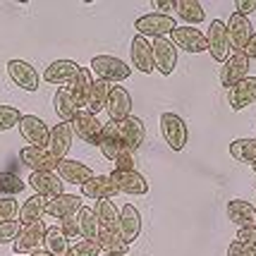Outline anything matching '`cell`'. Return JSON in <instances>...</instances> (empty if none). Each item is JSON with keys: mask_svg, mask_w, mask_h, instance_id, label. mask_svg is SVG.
I'll use <instances>...</instances> for the list:
<instances>
[{"mask_svg": "<svg viewBox=\"0 0 256 256\" xmlns=\"http://www.w3.org/2000/svg\"><path fill=\"white\" fill-rule=\"evenodd\" d=\"M178 29V22L172 14H160V12H148L134 22V32L142 38H168V34Z\"/></svg>", "mask_w": 256, "mask_h": 256, "instance_id": "1", "label": "cell"}, {"mask_svg": "<svg viewBox=\"0 0 256 256\" xmlns=\"http://www.w3.org/2000/svg\"><path fill=\"white\" fill-rule=\"evenodd\" d=\"M91 72L96 74V79H103L108 84H120V82H127L132 70L130 65H124L120 58H112V56H96L91 60Z\"/></svg>", "mask_w": 256, "mask_h": 256, "instance_id": "2", "label": "cell"}, {"mask_svg": "<svg viewBox=\"0 0 256 256\" xmlns=\"http://www.w3.org/2000/svg\"><path fill=\"white\" fill-rule=\"evenodd\" d=\"M160 134H163V142L172 151H182L187 146V136H190L184 120L175 112H163L160 115Z\"/></svg>", "mask_w": 256, "mask_h": 256, "instance_id": "3", "label": "cell"}, {"mask_svg": "<svg viewBox=\"0 0 256 256\" xmlns=\"http://www.w3.org/2000/svg\"><path fill=\"white\" fill-rule=\"evenodd\" d=\"M72 134H77L82 142H86L91 146L100 144V132H103V122L98 120V115H91L89 110H79L74 115V120L70 122Z\"/></svg>", "mask_w": 256, "mask_h": 256, "instance_id": "4", "label": "cell"}, {"mask_svg": "<svg viewBox=\"0 0 256 256\" xmlns=\"http://www.w3.org/2000/svg\"><path fill=\"white\" fill-rule=\"evenodd\" d=\"M225 29H228V38H230V50L232 53H244L246 44H249V38L254 34L249 17L240 14V12H232L230 20L225 22Z\"/></svg>", "mask_w": 256, "mask_h": 256, "instance_id": "5", "label": "cell"}, {"mask_svg": "<svg viewBox=\"0 0 256 256\" xmlns=\"http://www.w3.org/2000/svg\"><path fill=\"white\" fill-rule=\"evenodd\" d=\"M206 50L211 53V58L216 62L223 65L225 60L230 58V38H228V29H225V22L220 20H211V26H208V34H206Z\"/></svg>", "mask_w": 256, "mask_h": 256, "instance_id": "6", "label": "cell"}, {"mask_svg": "<svg viewBox=\"0 0 256 256\" xmlns=\"http://www.w3.org/2000/svg\"><path fill=\"white\" fill-rule=\"evenodd\" d=\"M46 223L44 220H36L32 225H22V230L17 234V240L12 242V249H14V254L17 256H24V254H32L36 249H41V242H44L46 237Z\"/></svg>", "mask_w": 256, "mask_h": 256, "instance_id": "7", "label": "cell"}, {"mask_svg": "<svg viewBox=\"0 0 256 256\" xmlns=\"http://www.w3.org/2000/svg\"><path fill=\"white\" fill-rule=\"evenodd\" d=\"M20 160L32 172H56L58 163H60L56 156L48 154V148H38V146H29V144L20 148Z\"/></svg>", "mask_w": 256, "mask_h": 256, "instance_id": "8", "label": "cell"}, {"mask_svg": "<svg viewBox=\"0 0 256 256\" xmlns=\"http://www.w3.org/2000/svg\"><path fill=\"white\" fill-rule=\"evenodd\" d=\"M249 77V58L244 53H232V56L220 65V84L225 89H232L240 82Z\"/></svg>", "mask_w": 256, "mask_h": 256, "instance_id": "9", "label": "cell"}, {"mask_svg": "<svg viewBox=\"0 0 256 256\" xmlns=\"http://www.w3.org/2000/svg\"><path fill=\"white\" fill-rule=\"evenodd\" d=\"M8 77L12 84H17L24 91H38V84H41L36 67L29 65L26 60H17V58L8 62Z\"/></svg>", "mask_w": 256, "mask_h": 256, "instance_id": "10", "label": "cell"}, {"mask_svg": "<svg viewBox=\"0 0 256 256\" xmlns=\"http://www.w3.org/2000/svg\"><path fill=\"white\" fill-rule=\"evenodd\" d=\"M151 50H154V67L163 77H170L178 67V48L172 46V41L170 38H154Z\"/></svg>", "mask_w": 256, "mask_h": 256, "instance_id": "11", "label": "cell"}, {"mask_svg": "<svg viewBox=\"0 0 256 256\" xmlns=\"http://www.w3.org/2000/svg\"><path fill=\"white\" fill-rule=\"evenodd\" d=\"M110 182L115 184L118 194H130V196H144L148 192V182L146 178L139 172V170H130V172H120V170H112L110 175Z\"/></svg>", "mask_w": 256, "mask_h": 256, "instance_id": "12", "label": "cell"}, {"mask_svg": "<svg viewBox=\"0 0 256 256\" xmlns=\"http://www.w3.org/2000/svg\"><path fill=\"white\" fill-rule=\"evenodd\" d=\"M118 232L122 237V242L127 246L134 244L142 234V213L134 204H124L120 208V220H118Z\"/></svg>", "mask_w": 256, "mask_h": 256, "instance_id": "13", "label": "cell"}, {"mask_svg": "<svg viewBox=\"0 0 256 256\" xmlns=\"http://www.w3.org/2000/svg\"><path fill=\"white\" fill-rule=\"evenodd\" d=\"M20 134H22L24 142H29V146L48 148L50 130H48V124L38 115H22V120H20Z\"/></svg>", "mask_w": 256, "mask_h": 256, "instance_id": "14", "label": "cell"}, {"mask_svg": "<svg viewBox=\"0 0 256 256\" xmlns=\"http://www.w3.org/2000/svg\"><path fill=\"white\" fill-rule=\"evenodd\" d=\"M170 41L175 48L184 50V53H204L206 46V36L196 29V26H178L175 32L170 34Z\"/></svg>", "mask_w": 256, "mask_h": 256, "instance_id": "15", "label": "cell"}, {"mask_svg": "<svg viewBox=\"0 0 256 256\" xmlns=\"http://www.w3.org/2000/svg\"><path fill=\"white\" fill-rule=\"evenodd\" d=\"M100 154L108 158L110 163H115L118 158L127 154V151H132V148H127L122 144V139H120V130H118V122H103V132H100Z\"/></svg>", "mask_w": 256, "mask_h": 256, "instance_id": "16", "label": "cell"}, {"mask_svg": "<svg viewBox=\"0 0 256 256\" xmlns=\"http://www.w3.org/2000/svg\"><path fill=\"white\" fill-rule=\"evenodd\" d=\"M26 184L34 190V194L46 196L48 201H53V199H58L60 194H65L62 180L58 178V172H32Z\"/></svg>", "mask_w": 256, "mask_h": 256, "instance_id": "17", "label": "cell"}, {"mask_svg": "<svg viewBox=\"0 0 256 256\" xmlns=\"http://www.w3.org/2000/svg\"><path fill=\"white\" fill-rule=\"evenodd\" d=\"M106 110L110 115L112 122H122L127 120L130 115H132V96H130V91L120 86V84H115L110 89V96H108V103H106Z\"/></svg>", "mask_w": 256, "mask_h": 256, "instance_id": "18", "label": "cell"}, {"mask_svg": "<svg viewBox=\"0 0 256 256\" xmlns=\"http://www.w3.org/2000/svg\"><path fill=\"white\" fill-rule=\"evenodd\" d=\"M225 213H228L230 223L237 225L240 230H244V228H256V206L249 204L246 199H230Z\"/></svg>", "mask_w": 256, "mask_h": 256, "instance_id": "19", "label": "cell"}, {"mask_svg": "<svg viewBox=\"0 0 256 256\" xmlns=\"http://www.w3.org/2000/svg\"><path fill=\"white\" fill-rule=\"evenodd\" d=\"M58 178L62 182H70V184H86L91 178H94V170H91L86 163L82 160H70V158H62L58 163Z\"/></svg>", "mask_w": 256, "mask_h": 256, "instance_id": "20", "label": "cell"}, {"mask_svg": "<svg viewBox=\"0 0 256 256\" xmlns=\"http://www.w3.org/2000/svg\"><path fill=\"white\" fill-rule=\"evenodd\" d=\"M72 127L70 122H58L53 130H50V136H48V154L56 156L58 160L67 158L70 148H72Z\"/></svg>", "mask_w": 256, "mask_h": 256, "instance_id": "21", "label": "cell"}, {"mask_svg": "<svg viewBox=\"0 0 256 256\" xmlns=\"http://www.w3.org/2000/svg\"><path fill=\"white\" fill-rule=\"evenodd\" d=\"M91 86H94V77H91L89 67H79V72L74 74V79L70 82V94H72V100L77 106V110L86 108L89 106V96H91Z\"/></svg>", "mask_w": 256, "mask_h": 256, "instance_id": "22", "label": "cell"}, {"mask_svg": "<svg viewBox=\"0 0 256 256\" xmlns=\"http://www.w3.org/2000/svg\"><path fill=\"white\" fill-rule=\"evenodd\" d=\"M118 130H120V139H122V144L127 146V148L136 151L139 146L144 144V139H146V127H144V122H142V118H136V115H130L127 120L118 122Z\"/></svg>", "mask_w": 256, "mask_h": 256, "instance_id": "23", "label": "cell"}, {"mask_svg": "<svg viewBox=\"0 0 256 256\" xmlns=\"http://www.w3.org/2000/svg\"><path fill=\"white\" fill-rule=\"evenodd\" d=\"M130 56H132V65L134 70L144 72V74H151L156 67H154V50H151V44L142 38V36H134L132 46H130Z\"/></svg>", "mask_w": 256, "mask_h": 256, "instance_id": "24", "label": "cell"}, {"mask_svg": "<svg viewBox=\"0 0 256 256\" xmlns=\"http://www.w3.org/2000/svg\"><path fill=\"white\" fill-rule=\"evenodd\" d=\"M82 204H84V199H82V194H60L58 199L48 201V208H46V213L48 216H53V218H70V216H77L79 208H82Z\"/></svg>", "mask_w": 256, "mask_h": 256, "instance_id": "25", "label": "cell"}, {"mask_svg": "<svg viewBox=\"0 0 256 256\" xmlns=\"http://www.w3.org/2000/svg\"><path fill=\"white\" fill-rule=\"evenodd\" d=\"M77 72H79V65L74 60H53L44 70V77L41 79L46 84H65V82H72Z\"/></svg>", "mask_w": 256, "mask_h": 256, "instance_id": "26", "label": "cell"}, {"mask_svg": "<svg viewBox=\"0 0 256 256\" xmlns=\"http://www.w3.org/2000/svg\"><path fill=\"white\" fill-rule=\"evenodd\" d=\"M118 194L115 190V184L110 182L108 175H94V178L86 182V184H82V199H112Z\"/></svg>", "mask_w": 256, "mask_h": 256, "instance_id": "27", "label": "cell"}, {"mask_svg": "<svg viewBox=\"0 0 256 256\" xmlns=\"http://www.w3.org/2000/svg\"><path fill=\"white\" fill-rule=\"evenodd\" d=\"M256 100V77H246L240 82L237 86L230 89V108L232 110H242L246 106H252Z\"/></svg>", "mask_w": 256, "mask_h": 256, "instance_id": "28", "label": "cell"}, {"mask_svg": "<svg viewBox=\"0 0 256 256\" xmlns=\"http://www.w3.org/2000/svg\"><path fill=\"white\" fill-rule=\"evenodd\" d=\"M48 208V199L46 196H38V194H32L29 199H24V204L20 206V225H32L36 220H41V216Z\"/></svg>", "mask_w": 256, "mask_h": 256, "instance_id": "29", "label": "cell"}, {"mask_svg": "<svg viewBox=\"0 0 256 256\" xmlns=\"http://www.w3.org/2000/svg\"><path fill=\"white\" fill-rule=\"evenodd\" d=\"M94 216H96V223H98V228H103V230H118L120 208H115V204H112L110 199L96 201Z\"/></svg>", "mask_w": 256, "mask_h": 256, "instance_id": "30", "label": "cell"}, {"mask_svg": "<svg viewBox=\"0 0 256 256\" xmlns=\"http://www.w3.org/2000/svg\"><path fill=\"white\" fill-rule=\"evenodd\" d=\"M53 108H56V115L60 118V122H72L74 115L79 112L67 86H62V89L56 91V96H53Z\"/></svg>", "mask_w": 256, "mask_h": 256, "instance_id": "31", "label": "cell"}, {"mask_svg": "<svg viewBox=\"0 0 256 256\" xmlns=\"http://www.w3.org/2000/svg\"><path fill=\"white\" fill-rule=\"evenodd\" d=\"M175 12L180 14V20L187 22V26H196L206 20L204 5L199 0H175Z\"/></svg>", "mask_w": 256, "mask_h": 256, "instance_id": "32", "label": "cell"}, {"mask_svg": "<svg viewBox=\"0 0 256 256\" xmlns=\"http://www.w3.org/2000/svg\"><path fill=\"white\" fill-rule=\"evenodd\" d=\"M100 254H127V244L122 242V237L118 230H103L98 228V237H96Z\"/></svg>", "mask_w": 256, "mask_h": 256, "instance_id": "33", "label": "cell"}, {"mask_svg": "<svg viewBox=\"0 0 256 256\" xmlns=\"http://www.w3.org/2000/svg\"><path fill=\"white\" fill-rule=\"evenodd\" d=\"M44 249L48 252L50 256H67L70 252V240H67L60 228H48L46 230V237H44Z\"/></svg>", "mask_w": 256, "mask_h": 256, "instance_id": "34", "label": "cell"}, {"mask_svg": "<svg viewBox=\"0 0 256 256\" xmlns=\"http://www.w3.org/2000/svg\"><path fill=\"white\" fill-rule=\"evenodd\" d=\"M110 89H112V84L103 82V79H96V82H94L91 96H89V106H86V110H89L91 115H98V112L106 108L108 96H110Z\"/></svg>", "mask_w": 256, "mask_h": 256, "instance_id": "35", "label": "cell"}, {"mask_svg": "<svg viewBox=\"0 0 256 256\" xmlns=\"http://www.w3.org/2000/svg\"><path fill=\"white\" fill-rule=\"evenodd\" d=\"M74 218H77V225H79V234H82V240H86V242H96V237H98V223H96L94 208H84V206H82Z\"/></svg>", "mask_w": 256, "mask_h": 256, "instance_id": "36", "label": "cell"}, {"mask_svg": "<svg viewBox=\"0 0 256 256\" xmlns=\"http://www.w3.org/2000/svg\"><path fill=\"white\" fill-rule=\"evenodd\" d=\"M230 156L240 163H256V139H234L230 144Z\"/></svg>", "mask_w": 256, "mask_h": 256, "instance_id": "37", "label": "cell"}, {"mask_svg": "<svg viewBox=\"0 0 256 256\" xmlns=\"http://www.w3.org/2000/svg\"><path fill=\"white\" fill-rule=\"evenodd\" d=\"M26 187V182L20 180L14 172H8V170H0V194L2 196H14Z\"/></svg>", "mask_w": 256, "mask_h": 256, "instance_id": "38", "label": "cell"}, {"mask_svg": "<svg viewBox=\"0 0 256 256\" xmlns=\"http://www.w3.org/2000/svg\"><path fill=\"white\" fill-rule=\"evenodd\" d=\"M22 120V112L12 106H0V132H8L12 127H17Z\"/></svg>", "mask_w": 256, "mask_h": 256, "instance_id": "39", "label": "cell"}, {"mask_svg": "<svg viewBox=\"0 0 256 256\" xmlns=\"http://www.w3.org/2000/svg\"><path fill=\"white\" fill-rule=\"evenodd\" d=\"M67 256H100V249L96 242H86V240H79L70 246Z\"/></svg>", "mask_w": 256, "mask_h": 256, "instance_id": "40", "label": "cell"}, {"mask_svg": "<svg viewBox=\"0 0 256 256\" xmlns=\"http://www.w3.org/2000/svg\"><path fill=\"white\" fill-rule=\"evenodd\" d=\"M22 230V225L20 220L14 218V220H8V223L0 225V244H12L14 240H17V234Z\"/></svg>", "mask_w": 256, "mask_h": 256, "instance_id": "41", "label": "cell"}, {"mask_svg": "<svg viewBox=\"0 0 256 256\" xmlns=\"http://www.w3.org/2000/svg\"><path fill=\"white\" fill-rule=\"evenodd\" d=\"M58 228L62 230V234H65L70 242H79L77 237H82V234H79V225H77V218H74V216H70V218H62Z\"/></svg>", "mask_w": 256, "mask_h": 256, "instance_id": "42", "label": "cell"}, {"mask_svg": "<svg viewBox=\"0 0 256 256\" xmlns=\"http://www.w3.org/2000/svg\"><path fill=\"white\" fill-rule=\"evenodd\" d=\"M17 211H20V206L14 199H0V225L8 223V220H14Z\"/></svg>", "mask_w": 256, "mask_h": 256, "instance_id": "43", "label": "cell"}, {"mask_svg": "<svg viewBox=\"0 0 256 256\" xmlns=\"http://www.w3.org/2000/svg\"><path fill=\"white\" fill-rule=\"evenodd\" d=\"M234 242H240V244H244L246 249L256 252V228H244V230H237V234H234Z\"/></svg>", "mask_w": 256, "mask_h": 256, "instance_id": "44", "label": "cell"}, {"mask_svg": "<svg viewBox=\"0 0 256 256\" xmlns=\"http://www.w3.org/2000/svg\"><path fill=\"white\" fill-rule=\"evenodd\" d=\"M228 256H256V252L246 249V246L240 244V242H230V246H228Z\"/></svg>", "mask_w": 256, "mask_h": 256, "instance_id": "45", "label": "cell"}, {"mask_svg": "<svg viewBox=\"0 0 256 256\" xmlns=\"http://www.w3.org/2000/svg\"><path fill=\"white\" fill-rule=\"evenodd\" d=\"M254 10H256V0H237V12H240V14L249 17Z\"/></svg>", "mask_w": 256, "mask_h": 256, "instance_id": "46", "label": "cell"}, {"mask_svg": "<svg viewBox=\"0 0 256 256\" xmlns=\"http://www.w3.org/2000/svg\"><path fill=\"white\" fill-rule=\"evenodd\" d=\"M151 5H154V8H158V12H160V14H168L170 10H175V0H154Z\"/></svg>", "mask_w": 256, "mask_h": 256, "instance_id": "47", "label": "cell"}, {"mask_svg": "<svg viewBox=\"0 0 256 256\" xmlns=\"http://www.w3.org/2000/svg\"><path fill=\"white\" fill-rule=\"evenodd\" d=\"M244 56L249 58V60H256V32L252 34V38H249V44H246Z\"/></svg>", "mask_w": 256, "mask_h": 256, "instance_id": "48", "label": "cell"}, {"mask_svg": "<svg viewBox=\"0 0 256 256\" xmlns=\"http://www.w3.org/2000/svg\"><path fill=\"white\" fill-rule=\"evenodd\" d=\"M32 256H50L46 249H36V252H32Z\"/></svg>", "mask_w": 256, "mask_h": 256, "instance_id": "49", "label": "cell"}, {"mask_svg": "<svg viewBox=\"0 0 256 256\" xmlns=\"http://www.w3.org/2000/svg\"><path fill=\"white\" fill-rule=\"evenodd\" d=\"M100 256H127V254H100Z\"/></svg>", "mask_w": 256, "mask_h": 256, "instance_id": "50", "label": "cell"}, {"mask_svg": "<svg viewBox=\"0 0 256 256\" xmlns=\"http://www.w3.org/2000/svg\"><path fill=\"white\" fill-rule=\"evenodd\" d=\"M252 168H254V172H256V163H254V166H252Z\"/></svg>", "mask_w": 256, "mask_h": 256, "instance_id": "51", "label": "cell"}, {"mask_svg": "<svg viewBox=\"0 0 256 256\" xmlns=\"http://www.w3.org/2000/svg\"><path fill=\"white\" fill-rule=\"evenodd\" d=\"M254 206H256V204H254Z\"/></svg>", "mask_w": 256, "mask_h": 256, "instance_id": "52", "label": "cell"}]
</instances>
